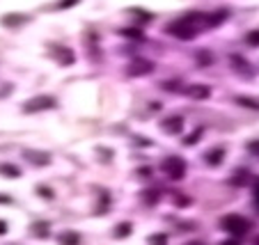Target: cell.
<instances>
[{
	"instance_id": "6da1fadb",
	"label": "cell",
	"mask_w": 259,
	"mask_h": 245,
	"mask_svg": "<svg viewBox=\"0 0 259 245\" xmlns=\"http://www.w3.org/2000/svg\"><path fill=\"white\" fill-rule=\"evenodd\" d=\"M198 25L195 23H191L186 16H181L179 21H175V23H170L168 25V35H172V37H177V39H183V41H188V39H193L195 35H198Z\"/></svg>"
},
{
	"instance_id": "7a4b0ae2",
	"label": "cell",
	"mask_w": 259,
	"mask_h": 245,
	"mask_svg": "<svg viewBox=\"0 0 259 245\" xmlns=\"http://www.w3.org/2000/svg\"><path fill=\"white\" fill-rule=\"evenodd\" d=\"M220 227L227 234H232V236H243L245 231L250 229V223L245 220L243 216H237V213H232V216H225L220 220Z\"/></svg>"
},
{
	"instance_id": "3957f363",
	"label": "cell",
	"mask_w": 259,
	"mask_h": 245,
	"mask_svg": "<svg viewBox=\"0 0 259 245\" xmlns=\"http://www.w3.org/2000/svg\"><path fill=\"white\" fill-rule=\"evenodd\" d=\"M163 172L168 174V179L172 181H181L186 177V163H183V158L175 156V158H165V163H163Z\"/></svg>"
},
{
	"instance_id": "277c9868",
	"label": "cell",
	"mask_w": 259,
	"mask_h": 245,
	"mask_svg": "<svg viewBox=\"0 0 259 245\" xmlns=\"http://www.w3.org/2000/svg\"><path fill=\"white\" fill-rule=\"evenodd\" d=\"M48 108H55L53 97H35L30 101H25L23 112H41V110H48Z\"/></svg>"
},
{
	"instance_id": "5b68a950",
	"label": "cell",
	"mask_w": 259,
	"mask_h": 245,
	"mask_svg": "<svg viewBox=\"0 0 259 245\" xmlns=\"http://www.w3.org/2000/svg\"><path fill=\"white\" fill-rule=\"evenodd\" d=\"M186 94L191 99H198V101H202V99H209L211 97V87H206V85H191V87L186 89Z\"/></svg>"
},
{
	"instance_id": "8992f818",
	"label": "cell",
	"mask_w": 259,
	"mask_h": 245,
	"mask_svg": "<svg viewBox=\"0 0 259 245\" xmlns=\"http://www.w3.org/2000/svg\"><path fill=\"white\" fill-rule=\"evenodd\" d=\"M181 128H183V119L179 117V115H172V117H168L165 122H163V131L165 133H181Z\"/></svg>"
},
{
	"instance_id": "52a82bcc",
	"label": "cell",
	"mask_w": 259,
	"mask_h": 245,
	"mask_svg": "<svg viewBox=\"0 0 259 245\" xmlns=\"http://www.w3.org/2000/svg\"><path fill=\"white\" fill-rule=\"evenodd\" d=\"M152 69H154L152 62H147V60H138V62L131 64V74H133V76H145V74H149Z\"/></svg>"
},
{
	"instance_id": "ba28073f",
	"label": "cell",
	"mask_w": 259,
	"mask_h": 245,
	"mask_svg": "<svg viewBox=\"0 0 259 245\" xmlns=\"http://www.w3.org/2000/svg\"><path fill=\"white\" fill-rule=\"evenodd\" d=\"M222 156H225V151H222L220 147H216V149H211L209 154H206V163L209 165H220V161H222Z\"/></svg>"
},
{
	"instance_id": "9c48e42d",
	"label": "cell",
	"mask_w": 259,
	"mask_h": 245,
	"mask_svg": "<svg viewBox=\"0 0 259 245\" xmlns=\"http://www.w3.org/2000/svg\"><path fill=\"white\" fill-rule=\"evenodd\" d=\"M120 35H124V37H129V39H138V41L145 39V35H142L140 28H124V30H120Z\"/></svg>"
},
{
	"instance_id": "30bf717a",
	"label": "cell",
	"mask_w": 259,
	"mask_h": 245,
	"mask_svg": "<svg viewBox=\"0 0 259 245\" xmlns=\"http://www.w3.org/2000/svg\"><path fill=\"white\" fill-rule=\"evenodd\" d=\"M60 243L62 245H78L80 243V236H78L76 231H67V234L60 238Z\"/></svg>"
},
{
	"instance_id": "8fae6325",
	"label": "cell",
	"mask_w": 259,
	"mask_h": 245,
	"mask_svg": "<svg viewBox=\"0 0 259 245\" xmlns=\"http://www.w3.org/2000/svg\"><path fill=\"white\" fill-rule=\"evenodd\" d=\"M0 174H7V177H21V170H19V167H16V165H0Z\"/></svg>"
},
{
	"instance_id": "7c38bea8",
	"label": "cell",
	"mask_w": 259,
	"mask_h": 245,
	"mask_svg": "<svg viewBox=\"0 0 259 245\" xmlns=\"http://www.w3.org/2000/svg\"><path fill=\"white\" fill-rule=\"evenodd\" d=\"M2 21V25H19V23L25 21V16H16V14H9V16H2L0 19Z\"/></svg>"
},
{
	"instance_id": "4fadbf2b",
	"label": "cell",
	"mask_w": 259,
	"mask_h": 245,
	"mask_svg": "<svg viewBox=\"0 0 259 245\" xmlns=\"http://www.w3.org/2000/svg\"><path fill=\"white\" fill-rule=\"evenodd\" d=\"M131 14L136 16L138 21H142V23H149L154 19V16L149 14V12H145V9H131Z\"/></svg>"
},
{
	"instance_id": "5bb4252c",
	"label": "cell",
	"mask_w": 259,
	"mask_h": 245,
	"mask_svg": "<svg viewBox=\"0 0 259 245\" xmlns=\"http://www.w3.org/2000/svg\"><path fill=\"white\" fill-rule=\"evenodd\" d=\"M25 158H35L37 165H46L48 163V154H35V151H25Z\"/></svg>"
},
{
	"instance_id": "9a60e30c",
	"label": "cell",
	"mask_w": 259,
	"mask_h": 245,
	"mask_svg": "<svg viewBox=\"0 0 259 245\" xmlns=\"http://www.w3.org/2000/svg\"><path fill=\"white\" fill-rule=\"evenodd\" d=\"M237 103L245 105V108H252V110H259V101H255V99H245V97H239Z\"/></svg>"
},
{
	"instance_id": "2e32d148",
	"label": "cell",
	"mask_w": 259,
	"mask_h": 245,
	"mask_svg": "<svg viewBox=\"0 0 259 245\" xmlns=\"http://www.w3.org/2000/svg\"><path fill=\"white\" fill-rule=\"evenodd\" d=\"M198 60L199 62H204V64H211V62H214V55H209V53L202 48V51H198Z\"/></svg>"
},
{
	"instance_id": "e0dca14e",
	"label": "cell",
	"mask_w": 259,
	"mask_h": 245,
	"mask_svg": "<svg viewBox=\"0 0 259 245\" xmlns=\"http://www.w3.org/2000/svg\"><path fill=\"white\" fill-rule=\"evenodd\" d=\"M245 41H248L250 46H259V30H255V32H248Z\"/></svg>"
},
{
	"instance_id": "ac0fdd59",
	"label": "cell",
	"mask_w": 259,
	"mask_h": 245,
	"mask_svg": "<svg viewBox=\"0 0 259 245\" xmlns=\"http://www.w3.org/2000/svg\"><path fill=\"white\" fill-rule=\"evenodd\" d=\"M129 231H131V225L129 223H122L120 227H117V236H129Z\"/></svg>"
},
{
	"instance_id": "d6986e66",
	"label": "cell",
	"mask_w": 259,
	"mask_h": 245,
	"mask_svg": "<svg viewBox=\"0 0 259 245\" xmlns=\"http://www.w3.org/2000/svg\"><path fill=\"white\" fill-rule=\"evenodd\" d=\"M76 2H78V0H60L55 7H58V9H69V7H74Z\"/></svg>"
},
{
	"instance_id": "ffe728a7",
	"label": "cell",
	"mask_w": 259,
	"mask_h": 245,
	"mask_svg": "<svg viewBox=\"0 0 259 245\" xmlns=\"http://www.w3.org/2000/svg\"><path fill=\"white\" fill-rule=\"evenodd\" d=\"M149 245H165V236L160 234V236H154V238H149Z\"/></svg>"
},
{
	"instance_id": "44dd1931",
	"label": "cell",
	"mask_w": 259,
	"mask_h": 245,
	"mask_svg": "<svg viewBox=\"0 0 259 245\" xmlns=\"http://www.w3.org/2000/svg\"><path fill=\"white\" fill-rule=\"evenodd\" d=\"M35 231H39V236H44V231H48V225L37 223V225H35Z\"/></svg>"
},
{
	"instance_id": "7402d4cb",
	"label": "cell",
	"mask_w": 259,
	"mask_h": 245,
	"mask_svg": "<svg viewBox=\"0 0 259 245\" xmlns=\"http://www.w3.org/2000/svg\"><path fill=\"white\" fill-rule=\"evenodd\" d=\"M248 149H250V154L259 156V142H250V144H248Z\"/></svg>"
},
{
	"instance_id": "603a6c76",
	"label": "cell",
	"mask_w": 259,
	"mask_h": 245,
	"mask_svg": "<svg viewBox=\"0 0 259 245\" xmlns=\"http://www.w3.org/2000/svg\"><path fill=\"white\" fill-rule=\"evenodd\" d=\"M37 190H39V193H41V195H44L46 200H51V197H53V193H51V190H48V188H44V186H39Z\"/></svg>"
},
{
	"instance_id": "cb8c5ba5",
	"label": "cell",
	"mask_w": 259,
	"mask_h": 245,
	"mask_svg": "<svg viewBox=\"0 0 259 245\" xmlns=\"http://www.w3.org/2000/svg\"><path fill=\"white\" fill-rule=\"evenodd\" d=\"M199 133H202V131H198V133L188 135V138H186V144H195V140H198V138H199Z\"/></svg>"
},
{
	"instance_id": "d4e9b609",
	"label": "cell",
	"mask_w": 259,
	"mask_h": 245,
	"mask_svg": "<svg viewBox=\"0 0 259 245\" xmlns=\"http://www.w3.org/2000/svg\"><path fill=\"white\" fill-rule=\"evenodd\" d=\"M5 231H7V225H5V223H2V220H0V236H2Z\"/></svg>"
},
{
	"instance_id": "484cf974",
	"label": "cell",
	"mask_w": 259,
	"mask_h": 245,
	"mask_svg": "<svg viewBox=\"0 0 259 245\" xmlns=\"http://www.w3.org/2000/svg\"><path fill=\"white\" fill-rule=\"evenodd\" d=\"M9 202H12L9 197H5V195H0V204H9Z\"/></svg>"
},
{
	"instance_id": "4316f807",
	"label": "cell",
	"mask_w": 259,
	"mask_h": 245,
	"mask_svg": "<svg viewBox=\"0 0 259 245\" xmlns=\"http://www.w3.org/2000/svg\"><path fill=\"white\" fill-rule=\"evenodd\" d=\"M255 202H257V206H259V186L255 188Z\"/></svg>"
},
{
	"instance_id": "83f0119b",
	"label": "cell",
	"mask_w": 259,
	"mask_h": 245,
	"mask_svg": "<svg viewBox=\"0 0 259 245\" xmlns=\"http://www.w3.org/2000/svg\"><path fill=\"white\" fill-rule=\"evenodd\" d=\"M222 245H239V243H237V241H225Z\"/></svg>"
},
{
	"instance_id": "f1b7e54d",
	"label": "cell",
	"mask_w": 259,
	"mask_h": 245,
	"mask_svg": "<svg viewBox=\"0 0 259 245\" xmlns=\"http://www.w3.org/2000/svg\"><path fill=\"white\" fill-rule=\"evenodd\" d=\"M188 245H202V243H198V241H195V243H188Z\"/></svg>"
},
{
	"instance_id": "f546056e",
	"label": "cell",
	"mask_w": 259,
	"mask_h": 245,
	"mask_svg": "<svg viewBox=\"0 0 259 245\" xmlns=\"http://www.w3.org/2000/svg\"><path fill=\"white\" fill-rule=\"evenodd\" d=\"M255 245H259V238H257V243H255Z\"/></svg>"
}]
</instances>
